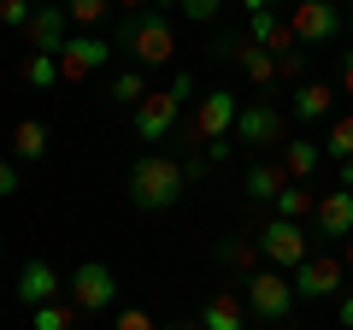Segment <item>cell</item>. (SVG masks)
Segmentation results:
<instances>
[{"instance_id":"obj_1","label":"cell","mask_w":353,"mask_h":330,"mask_svg":"<svg viewBox=\"0 0 353 330\" xmlns=\"http://www.w3.org/2000/svg\"><path fill=\"white\" fill-rule=\"evenodd\" d=\"M183 189H189V171L165 153H141L130 165V206L136 213H171L183 201Z\"/></svg>"},{"instance_id":"obj_2","label":"cell","mask_w":353,"mask_h":330,"mask_svg":"<svg viewBox=\"0 0 353 330\" xmlns=\"http://www.w3.org/2000/svg\"><path fill=\"white\" fill-rule=\"evenodd\" d=\"M112 48H124L130 59H136V71L171 65V53H176L171 12H124V24L112 30Z\"/></svg>"},{"instance_id":"obj_3","label":"cell","mask_w":353,"mask_h":330,"mask_svg":"<svg viewBox=\"0 0 353 330\" xmlns=\"http://www.w3.org/2000/svg\"><path fill=\"white\" fill-rule=\"evenodd\" d=\"M189 95H194V77H189V71H176L165 89H153L148 101L130 113L136 136H141V142H165L171 130H183V101H189Z\"/></svg>"},{"instance_id":"obj_4","label":"cell","mask_w":353,"mask_h":330,"mask_svg":"<svg viewBox=\"0 0 353 330\" xmlns=\"http://www.w3.org/2000/svg\"><path fill=\"white\" fill-rule=\"evenodd\" d=\"M236 113H241L236 89L201 95V106L183 118V142H189V148H201V142H206V148H212V142H230V136H236Z\"/></svg>"},{"instance_id":"obj_5","label":"cell","mask_w":353,"mask_h":330,"mask_svg":"<svg viewBox=\"0 0 353 330\" xmlns=\"http://www.w3.org/2000/svg\"><path fill=\"white\" fill-rule=\"evenodd\" d=\"M253 236H259V254L277 271H301L306 260H312V230L294 224V218H271V224L253 230Z\"/></svg>"},{"instance_id":"obj_6","label":"cell","mask_w":353,"mask_h":330,"mask_svg":"<svg viewBox=\"0 0 353 330\" xmlns=\"http://www.w3.org/2000/svg\"><path fill=\"white\" fill-rule=\"evenodd\" d=\"M289 30H294L301 48H330V41H341V0H294Z\"/></svg>"},{"instance_id":"obj_7","label":"cell","mask_w":353,"mask_h":330,"mask_svg":"<svg viewBox=\"0 0 353 330\" xmlns=\"http://www.w3.org/2000/svg\"><path fill=\"white\" fill-rule=\"evenodd\" d=\"M65 295H71L77 313H106V307L118 301V278H112V266H101V260H83V266L65 278Z\"/></svg>"},{"instance_id":"obj_8","label":"cell","mask_w":353,"mask_h":330,"mask_svg":"<svg viewBox=\"0 0 353 330\" xmlns=\"http://www.w3.org/2000/svg\"><path fill=\"white\" fill-rule=\"evenodd\" d=\"M248 313L253 318H265V324H283V318L294 313V283H289V271H253L248 278Z\"/></svg>"},{"instance_id":"obj_9","label":"cell","mask_w":353,"mask_h":330,"mask_svg":"<svg viewBox=\"0 0 353 330\" xmlns=\"http://www.w3.org/2000/svg\"><path fill=\"white\" fill-rule=\"evenodd\" d=\"M112 36H94V30H77V36L71 41H65V48H59V77H65V83H88V77H94V71H101V65L106 59H112Z\"/></svg>"},{"instance_id":"obj_10","label":"cell","mask_w":353,"mask_h":330,"mask_svg":"<svg viewBox=\"0 0 353 330\" xmlns=\"http://www.w3.org/2000/svg\"><path fill=\"white\" fill-rule=\"evenodd\" d=\"M341 278H347L341 254H312L301 271H289L294 301H330V295H341Z\"/></svg>"},{"instance_id":"obj_11","label":"cell","mask_w":353,"mask_h":330,"mask_svg":"<svg viewBox=\"0 0 353 330\" xmlns=\"http://www.w3.org/2000/svg\"><path fill=\"white\" fill-rule=\"evenodd\" d=\"M236 142H248V148H283V142H289V118H283L277 106L253 101V106L236 113Z\"/></svg>"},{"instance_id":"obj_12","label":"cell","mask_w":353,"mask_h":330,"mask_svg":"<svg viewBox=\"0 0 353 330\" xmlns=\"http://www.w3.org/2000/svg\"><path fill=\"white\" fill-rule=\"evenodd\" d=\"M30 53H59L71 41V12H65V0H36V18L24 30Z\"/></svg>"},{"instance_id":"obj_13","label":"cell","mask_w":353,"mask_h":330,"mask_svg":"<svg viewBox=\"0 0 353 330\" xmlns=\"http://www.w3.org/2000/svg\"><path fill=\"white\" fill-rule=\"evenodd\" d=\"M312 236L318 242H347L353 236V189H324V195H318Z\"/></svg>"},{"instance_id":"obj_14","label":"cell","mask_w":353,"mask_h":330,"mask_svg":"<svg viewBox=\"0 0 353 330\" xmlns=\"http://www.w3.org/2000/svg\"><path fill=\"white\" fill-rule=\"evenodd\" d=\"M59 289H65V278L48 266V260H30V266L18 271V283H12V295L30 307V313H36V307H53V301H59Z\"/></svg>"},{"instance_id":"obj_15","label":"cell","mask_w":353,"mask_h":330,"mask_svg":"<svg viewBox=\"0 0 353 330\" xmlns=\"http://www.w3.org/2000/svg\"><path fill=\"white\" fill-rule=\"evenodd\" d=\"M248 41L265 48V53H294V48H301L294 30H289V18H277V12H253L248 18Z\"/></svg>"},{"instance_id":"obj_16","label":"cell","mask_w":353,"mask_h":330,"mask_svg":"<svg viewBox=\"0 0 353 330\" xmlns=\"http://www.w3.org/2000/svg\"><path fill=\"white\" fill-rule=\"evenodd\" d=\"M201 330H248V301H241V295H230V289L206 295V307H201Z\"/></svg>"},{"instance_id":"obj_17","label":"cell","mask_w":353,"mask_h":330,"mask_svg":"<svg viewBox=\"0 0 353 330\" xmlns=\"http://www.w3.org/2000/svg\"><path fill=\"white\" fill-rule=\"evenodd\" d=\"M294 118H301V124L336 118V89H330V83H301V89H294Z\"/></svg>"},{"instance_id":"obj_18","label":"cell","mask_w":353,"mask_h":330,"mask_svg":"<svg viewBox=\"0 0 353 330\" xmlns=\"http://www.w3.org/2000/svg\"><path fill=\"white\" fill-rule=\"evenodd\" d=\"M241 189H248V201H277V195L289 189V171L271 165V159H253L248 177H241Z\"/></svg>"},{"instance_id":"obj_19","label":"cell","mask_w":353,"mask_h":330,"mask_svg":"<svg viewBox=\"0 0 353 330\" xmlns=\"http://www.w3.org/2000/svg\"><path fill=\"white\" fill-rule=\"evenodd\" d=\"M318 165H324V148H318V142H306V136L283 142V171H289V183H306Z\"/></svg>"},{"instance_id":"obj_20","label":"cell","mask_w":353,"mask_h":330,"mask_svg":"<svg viewBox=\"0 0 353 330\" xmlns=\"http://www.w3.org/2000/svg\"><path fill=\"white\" fill-rule=\"evenodd\" d=\"M148 95H153V89H148V71H136V65H130V71H118L112 83H106V101H112V106H130V113H136Z\"/></svg>"},{"instance_id":"obj_21","label":"cell","mask_w":353,"mask_h":330,"mask_svg":"<svg viewBox=\"0 0 353 330\" xmlns=\"http://www.w3.org/2000/svg\"><path fill=\"white\" fill-rule=\"evenodd\" d=\"M48 153V124L41 118H18L12 124V159H41Z\"/></svg>"},{"instance_id":"obj_22","label":"cell","mask_w":353,"mask_h":330,"mask_svg":"<svg viewBox=\"0 0 353 330\" xmlns=\"http://www.w3.org/2000/svg\"><path fill=\"white\" fill-rule=\"evenodd\" d=\"M218 260H224V266H236V271H259V236H230V242H218Z\"/></svg>"},{"instance_id":"obj_23","label":"cell","mask_w":353,"mask_h":330,"mask_svg":"<svg viewBox=\"0 0 353 330\" xmlns=\"http://www.w3.org/2000/svg\"><path fill=\"white\" fill-rule=\"evenodd\" d=\"M271 206H277V218H294V224H306V218L318 213V195L306 189V183H289V189H283Z\"/></svg>"},{"instance_id":"obj_24","label":"cell","mask_w":353,"mask_h":330,"mask_svg":"<svg viewBox=\"0 0 353 330\" xmlns=\"http://www.w3.org/2000/svg\"><path fill=\"white\" fill-rule=\"evenodd\" d=\"M18 77H24L30 89H53V83H59V53H30V59L18 65Z\"/></svg>"},{"instance_id":"obj_25","label":"cell","mask_w":353,"mask_h":330,"mask_svg":"<svg viewBox=\"0 0 353 330\" xmlns=\"http://www.w3.org/2000/svg\"><path fill=\"white\" fill-rule=\"evenodd\" d=\"M324 159H353V113H336L330 118V136H324Z\"/></svg>"},{"instance_id":"obj_26","label":"cell","mask_w":353,"mask_h":330,"mask_svg":"<svg viewBox=\"0 0 353 330\" xmlns=\"http://www.w3.org/2000/svg\"><path fill=\"white\" fill-rule=\"evenodd\" d=\"M30 324H36V330H77V307H65V301L36 307V313H30Z\"/></svg>"},{"instance_id":"obj_27","label":"cell","mask_w":353,"mask_h":330,"mask_svg":"<svg viewBox=\"0 0 353 330\" xmlns=\"http://www.w3.org/2000/svg\"><path fill=\"white\" fill-rule=\"evenodd\" d=\"M106 6L112 0H65V12H71V24H83V30H94L106 18Z\"/></svg>"},{"instance_id":"obj_28","label":"cell","mask_w":353,"mask_h":330,"mask_svg":"<svg viewBox=\"0 0 353 330\" xmlns=\"http://www.w3.org/2000/svg\"><path fill=\"white\" fill-rule=\"evenodd\" d=\"M30 18H36V0H0V24L6 30H30Z\"/></svg>"},{"instance_id":"obj_29","label":"cell","mask_w":353,"mask_h":330,"mask_svg":"<svg viewBox=\"0 0 353 330\" xmlns=\"http://www.w3.org/2000/svg\"><path fill=\"white\" fill-rule=\"evenodd\" d=\"M306 53L301 48H294V53H277V77H283V83H294V89H301V83H306Z\"/></svg>"},{"instance_id":"obj_30","label":"cell","mask_w":353,"mask_h":330,"mask_svg":"<svg viewBox=\"0 0 353 330\" xmlns=\"http://www.w3.org/2000/svg\"><path fill=\"white\" fill-rule=\"evenodd\" d=\"M218 12H224V0H183V18L189 24H212Z\"/></svg>"},{"instance_id":"obj_31","label":"cell","mask_w":353,"mask_h":330,"mask_svg":"<svg viewBox=\"0 0 353 330\" xmlns=\"http://www.w3.org/2000/svg\"><path fill=\"white\" fill-rule=\"evenodd\" d=\"M112 330H159V324H153V318L141 313V307H124V313L112 318Z\"/></svg>"},{"instance_id":"obj_32","label":"cell","mask_w":353,"mask_h":330,"mask_svg":"<svg viewBox=\"0 0 353 330\" xmlns=\"http://www.w3.org/2000/svg\"><path fill=\"white\" fill-rule=\"evenodd\" d=\"M18 189H24V177H18V159H0V201H12Z\"/></svg>"},{"instance_id":"obj_33","label":"cell","mask_w":353,"mask_h":330,"mask_svg":"<svg viewBox=\"0 0 353 330\" xmlns=\"http://www.w3.org/2000/svg\"><path fill=\"white\" fill-rule=\"evenodd\" d=\"M336 318H341V330H353V283L336 295Z\"/></svg>"},{"instance_id":"obj_34","label":"cell","mask_w":353,"mask_h":330,"mask_svg":"<svg viewBox=\"0 0 353 330\" xmlns=\"http://www.w3.org/2000/svg\"><path fill=\"white\" fill-rule=\"evenodd\" d=\"M341 95H347V101H353V48L341 53Z\"/></svg>"},{"instance_id":"obj_35","label":"cell","mask_w":353,"mask_h":330,"mask_svg":"<svg viewBox=\"0 0 353 330\" xmlns=\"http://www.w3.org/2000/svg\"><path fill=\"white\" fill-rule=\"evenodd\" d=\"M336 189H353V159H341V177H336Z\"/></svg>"},{"instance_id":"obj_36","label":"cell","mask_w":353,"mask_h":330,"mask_svg":"<svg viewBox=\"0 0 353 330\" xmlns=\"http://www.w3.org/2000/svg\"><path fill=\"white\" fill-rule=\"evenodd\" d=\"M112 6H124V12H148L153 0H112Z\"/></svg>"},{"instance_id":"obj_37","label":"cell","mask_w":353,"mask_h":330,"mask_svg":"<svg viewBox=\"0 0 353 330\" xmlns=\"http://www.w3.org/2000/svg\"><path fill=\"white\" fill-rule=\"evenodd\" d=\"M341 266H347V278H353V236L341 242Z\"/></svg>"},{"instance_id":"obj_38","label":"cell","mask_w":353,"mask_h":330,"mask_svg":"<svg viewBox=\"0 0 353 330\" xmlns=\"http://www.w3.org/2000/svg\"><path fill=\"white\" fill-rule=\"evenodd\" d=\"M153 12H183V0H153Z\"/></svg>"},{"instance_id":"obj_39","label":"cell","mask_w":353,"mask_h":330,"mask_svg":"<svg viewBox=\"0 0 353 330\" xmlns=\"http://www.w3.org/2000/svg\"><path fill=\"white\" fill-rule=\"evenodd\" d=\"M241 6H248V18L253 12H271V0H241Z\"/></svg>"},{"instance_id":"obj_40","label":"cell","mask_w":353,"mask_h":330,"mask_svg":"<svg viewBox=\"0 0 353 330\" xmlns=\"http://www.w3.org/2000/svg\"><path fill=\"white\" fill-rule=\"evenodd\" d=\"M159 330H201V324H159Z\"/></svg>"},{"instance_id":"obj_41","label":"cell","mask_w":353,"mask_h":330,"mask_svg":"<svg viewBox=\"0 0 353 330\" xmlns=\"http://www.w3.org/2000/svg\"><path fill=\"white\" fill-rule=\"evenodd\" d=\"M347 6H353V0H347Z\"/></svg>"}]
</instances>
